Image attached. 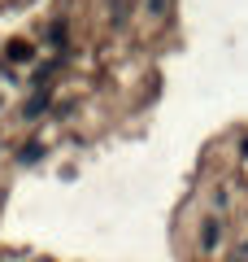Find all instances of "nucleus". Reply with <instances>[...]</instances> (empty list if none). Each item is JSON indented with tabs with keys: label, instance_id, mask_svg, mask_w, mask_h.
I'll return each instance as SVG.
<instances>
[{
	"label": "nucleus",
	"instance_id": "nucleus-2",
	"mask_svg": "<svg viewBox=\"0 0 248 262\" xmlns=\"http://www.w3.org/2000/svg\"><path fill=\"white\" fill-rule=\"evenodd\" d=\"M213 241H218V223H205V249H209Z\"/></svg>",
	"mask_w": 248,
	"mask_h": 262
},
{
	"label": "nucleus",
	"instance_id": "nucleus-1",
	"mask_svg": "<svg viewBox=\"0 0 248 262\" xmlns=\"http://www.w3.org/2000/svg\"><path fill=\"white\" fill-rule=\"evenodd\" d=\"M9 61H31V44H27V39H13V48H9Z\"/></svg>",
	"mask_w": 248,
	"mask_h": 262
}]
</instances>
